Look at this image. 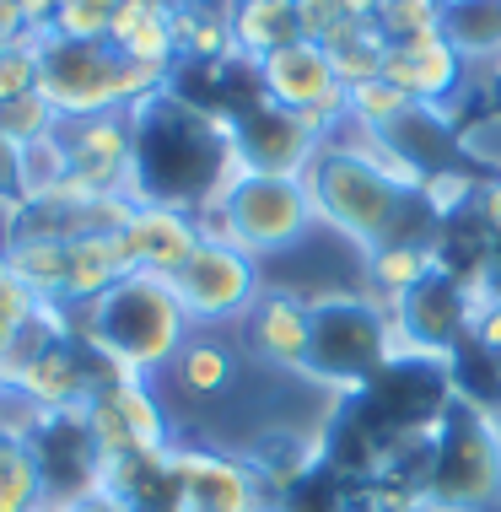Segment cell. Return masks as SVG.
I'll return each mask as SVG.
<instances>
[{
  "label": "cell",
  "instance_id": "6da1fadb",
  "mask_svg": "<svg viewBox=\"0 0 501 512\" xmlns=\"http://www.w3.org/2000/svg\"><path fill=\"white\" fill-rule=\"evenodd\" d=\"M135 114V200L173 205L205 216L216 195L243 168L232 151V114L178 98L173 87L151 92L130 108Z\"/></svg>",
  "mask_w": 501,
  "mask_h": 512
},
{
  "label": "cell",
  "instance_id": "7a4b0ae2",
  "mask_svg": "<svg viewBox=\"0 0 501 512\" xmlns=\"http://www.w3.org/2000/svg\"><path fill=\"white\" fill-rule=\"evenodd\" d=\"M308 195L324 227H334L345 243H356L361 254H372L388 238H426L437 243V221L421 205V189H405L399 178H388L378 162H367L356 146L329 141L318 146L308 162Z\"/></svg>",
  "mask_w": 501,
  "mask_h": 512
},
{
  "label": "cell",
  "instance_id": "3957f363",
  "mask_svg": "<svg viewBox=\"0 0 501 512\" xmlns=\"http://www.w3.org/2000/svg\"><path fill=\"white\" fill-rule=\"evenodd\" d=\"M189 329L194 324L173 292V281L146 270H130L114 292H103L76 313V335L87 340V351L114 378H135V383L173 367Z\"/></svg>",
  "mask_w": 501,
  "mask_h": 512
},
{
  "label": "cell",
  "instance_id": "277c9868",
  "mask_svg": "<svg viewBox=\"0 0 501 512\" xmlns=\"http://www.w3.org/2000/svg\"><path fill=\"white\" fill-rule=\"evenodd\" d=\"M308 318H313V340L302 378L324 383V389L361 394L394 362H405L388 302H378L372 292H318L308 297Z\"/></svg>",
  "mask_w": 501,
  "mask_h": 512
},
{
  "label": "cell",
  "instance_id": "5b68a950",
  "mask_svg": "<svg viewBox=\"0 0 501 512\" xmlns=\"http://www.w3.org/2000/svg\"><path fill=\"white\" fill-rule=\"evenodd\" d=\"M421 502L426 512H491L501 502V421L491 405L458 389L442 399Z\"/></svg>",
  "mask_w": 501,
  "mask_h": 512
},
{
  "label": "cell",
  "instance_id": "8992f818",
  "mask_svg": "<svg viewBox=\"0 0 501 512\" xmlns=\"http://www.w3.org/2000/svg\"><path fill=\"white\" fill-rule=\"evenodd\" d=\"M162 87H167L162 71H146V65L124 60L108 38L103 44H81V38L38 33V92L49 98L60 124L114 114V108H135Z\"/></svg>",
  "mask_w": 501,
  "mask_h": 512
},
{
  "label": "cell",
  "instance_id": "52a82bcc",
  "mask_svg": "<svg viewBox=\"0 0 501 512\" xmlns=\"http://www.w3.org/2000/svg\"><path fill=\"white\" fill-rule=\"evenodd\" d=\"M318 227L308 178L302 173H248L238 168L232 184L216 195V205L200 216L205 238H227L248 248L254 259L286 254Z\"/></svg>",
  "mask_w": 501,
  "mask_h": 512
},
{
  "label": "cell",
  "instance_id": "ba28073f",
  "mask_svg": "<svg viewBox=\"0 0 501 512\" xmlns=\"http://www.w3.org/2000/svg\"><path fill=\"white\" fill-rule=\"evenodd\" d=\"M394 318V340L405 362H458L469 345V324H475V292L458 275L431 270L415 292L388 302Z\"/></svg>",
  "mask_w": 501,
  "mask_h": 512
},
{
  "label": "cell",
  "instance_id": "9c48e42d",
  "mask_svg": "<svg viewBox=\"0 0 501 512\" xmlns=\"http://www.w3.org/2000/svg\"><path fill=\"white\" fill-rule=\"evenodd\" d=\"M167 281L184 302L189 324H232V318H248V308L264 297L259 259L227 238H200V248Z\"/></svg>",
  "mask_w": 501,
  "mask_h": 512
},
{
  "label": "cell",
  "instance_id": "30bf717a",
  "mask_svg": "<svg viewBox=\"0 0 501 512\" xmlns=\"http://www.w3.org/2000/svg\"><path fill=\"white\" fill-rule=\"evenodd\" d=\"M329 141V124L297 108H281L254 87V98L232 108V151L248 173H308L318 146Z\"/></svg>",
  "mask_w": 501,
  "mask_h": 512
},
{
  "label": "cell",
  "instance_id": "8fae6325",
  "mask_svg": "<svg viewBox=\"0 0 501 512\" xmlns=\"http://www.w3.org/2000/svg\"><path fill=\"white\" fill-rule=\"evenodd\" d=\"M81 410H87V421H92V437H97V448H103V459L173 448V426H167V410H162V399L151 394V383L103 378Z\"/></svg>",
  "mask_w": 501,
  "mask_h": 512
},
{
  "label": "cell",
  "instance_id": "7c38bea8",
  "mask_svg": "<svg viewBox=\"0 0 501 512\" xmlns=\"http://www.w3.org/2000/svg\"><path fill=\"white\" fill-rule=\"evenodd\" d=\"M259 92L275 98L281 108H297V114H313L329 124V135L345 124V87L329 65V49L313 44V38H297V44L275 49L270 60L254 65Z\"/></svg>",
  "mask_w": 501,
  "mask_h": 512
},
{
  "label": "cell",
  "instance_id": "4fadbf2b",
  "mask_svg": "<svg viewBox=\"0 0 501 512\" xmlns=\"http://www.w3.org/2000/svg\"><path fill=\"white\" fill-rule=\"evenodd\" d=\"M44 469V496L54 502H81L103 486V448L92 437L87 410H44L38 432L27 437Z\"/></svg>",
  "mask_w": 501,
  "mask_h": 512
},
{
  "label": "cell",
  "instance_id": "5bb4252c",
  "mask_svg": "<svg viewBox=\"0 0 501 512\" xmlns=\"http://www.w3.org/2000/svg\"><path fill=\"white\" fill-rule=\"evenodd\" d=\"M173 475L184 512H259L264 491L243 459L205 442H173Z\"/></svg>",
  "mask_w": 501,
  "mask_h": 512
},
{
  "label": "cell",
  "instance_id": "9a60e30c",
  "mask_svg": "<svg viewBox=\"0 0 501 512\" xmlns=\"http://www.w3.org/2000/svg\"><path fill=\"white\" fill-rule=\"evenodd\" d=\"M383 81H394L415 108H442V114H448V98L464 87V54L442 38V27H426V33H415V38L388 44Z\"/></svg>",
  "mask_w": 501,
  "mask_h": 512
},
{
  "label": "cell",
  "instance_id": "2e32d148",
  "mask_svg": "<svg viewBox=\"0 0 501 512\" xmlns=\"http://www.w3.org/2000/svg\"><path fill=\"white\" fill-rule=\"evenodd\" d=\"M248 345H254L259 362H270L275 372H297L308 367V340H313V318H308V297L281 292V286H264V297L248 308L243 318Z\"/></svg>",
  "mask_w": 501,
  "mask_h": 512
},
{
  "label": "cell",
  "instance_id": "e0dca14e",
  "mask_svg": "<svg viewBox=\"0 0 501 512\" xmlns=\"http://www.w3.org/2000/svg\"><path fill=\"white\" fill-rule=\"evenodd\" d=\"M119 232H124V248H130L135 270H146V275H173L205 238L200 216L173 211V205H146V200H135V211Z\"/></svg>",
  "mask_w": 501,
  "mask_h": 512
},
{
  "label": "cell",
  "instance_id": "ac0fdd59",
  "mask_svg": "<svg viewBox=\"0 0 501 512\" xmlns=\"http://www.w3.org/2000/svg\"><path fill=\"white\" fill-rule=\"evenodd\" d=\"M130 270H135V259H130V248H124V232H81V238H71V265H65L60 308L81 313L87 302L114 292Z\"/></svg>",
  "mask_w": 501,
  "mask_h": 512
},
{
  "label": "cell",
  "instance_id": "d6986e66",
  "mask_svg": "<svg viewBox=\"0 0 501 512\" xmlns=\"http://www.w3.org/2000/svg\"><path fill=\"white\" fill-rule=\"evenodd\" d=\"M124 60L146 65V71H162L173 76L178 65V38H173V0H124L119 17H114V33H108Z\"/></svg>",
  "mask_w": 501,
  "mask_h": 512
},
{
  "label": "cell",
  "instance_id": "ffe728a7",
  "mask_svg": "<svg viewBox=\"0 0 501 512\" xmlns=\"http://www.w3.org/2000/svg\"><path fill=\"white\" fill-rule=\"evenodd\" d=\"M0 265L33 302H60L65 265H71V238H38V232H6L0 238Z\"/></svg>",
  "mask_w": 501,
  "mask_h": 512
},
{
  "label": "cell",
  "instance_id": "44dd1931",
  "mask_svg": "<svg viewBox=\"0 0 501 512\" xmlns=\"http://www.w3.org/2000/svg\"><path fill=\"white\" fill-rule=\"evenodd\" d=\"M243 464L254 469L259 491L264 486L270 491H302L318 469H324V448L308 437H297V432H286V426H275V432H264L254 448L243 453Z\"/></svg>",
  "mask_w": 501,
  "mask_h": 512
},
{
  "label": "cell",
  "instance_id": "7402d4cb",
  "mask_svg": "<svg viewBox=\"0 0 501 512\" xmlns=\"http://www.w3.org/2000/svg\"><path fill=\"white\" fill-rule=\"evenodd\" d=\"M232 44L248 65L270 60L275 49L297 44L302 38V22H297V0H232Z\"/></svg>",
  "mask_w": 501,
  "mask_h": 512
},
{
  "label": "cell",
  "instance_id": "603a6c76",
  "mask_svg": "<svg viewBox=\"0 0 501 512\" xmlns=\"http://www.w3.org/2000/svg\"><path fill=\"white\" fill-rule=\"evenodd\" d=\"M361 259H367V286H372L378 302H394V297L415 292V286L437 270V248H431L426 238H388Z\"/></svg>",
  "mask_w": 501,
  "mask_h": 512
},
{
  "label": "cell",
  "instance_id": "cb8c5ba5",
  "mask_svg": "<svg viewBox=\"0 0 501 512\" xmlns=\"http://www.w3.org/2000/svg\"><path fill=\"white\" fill-rule=\"evenodd\" d=\"M442 38L469 60H501V0H442Z\"/></svg>",
  "mask_w": 501,
  "mask_h": 512
},
{
  "label": "cell",
  "instance_id": "d4e9b609",
  "mask_svg": "<svg viewBox=\"0 0 501 512\" xmlns=\"http://www.w3.org/2000/svg\"><path fill=\"white\" fill-rule=\"evenodd\" d=\"M324 49H329V65H334V76H340V87L351 92L361 87V81H372V76H383V54H388V38H383V27L378 22H340L334 33L324 38Z\"/></svg>",
  "mask_w": 501,
  "mask_h": 512
},
{
  "label": "cell",
  "instance_id": "484cf974",
  "mask_svg": "<svg viewBox=\"0 0 501 512\" xmlns=\"http://www.w3.org/2000/svg\"><path fill=\"white\" fill-rule=\"evenodd\" d=\"M178 378V389L189 399H216L232 389V378H238V362H232V351L211 335H189L184 351H178V362L167 367Z\"/></svg>",
  "mask_w": 501,
  "mask_h": 512
},
{
  "label": "cell",
  "instance_id": "4316f807",
  "mask_svg": "<svg viewBox=\"0 0 501 512\" xmlns=\"http://www.w3.org/2000/svg\"><path fill=\"white\" fill-rule=\"evenodd\" d=\"M44 469H38L33 442L0 437V512H44Z\"/></svg>",
  "mask_w": 501,
  "mask_h": 512
},
{
  "label": "cell",
  "instance_id": "83f0119b",
  "mask_svg": "<svg viewBox=\"0 0 501 512\" xmlns=\"http://www.w3.org/2000/svg\"><path fill=\"white\" fill-rule=\"evenodd\" d=\"M480 184L485 178H475L464 168V162H448V168H431L421 178V205L431 211V221H458V216H469L475 211V200H480Z\"/></svg>",
  "mask_w": 501,
  "mask_h": 512
},
{
  "label": "cell",
  "instance_id": "f1b7e54d",
  "mask_svg": "<svg viewBox=\"0 0 501 512\" xmlns=\"http://www.w3.org/2000/svg\"><path fill=\"white\" fill-rule=\"evenodd\" d=\"M405 114H415V103L383 76H372V81H361V87L345 92V124H361V130L388 135Z\"/></svg>",
  "mask_w": 501,
  "mask_h": 512
},
{
  "label": "cell",
  "instance_id": "f546056e",
  "mask_svg": "<svg viewBox=\"0 0 501 512\" xmlns=\"http://www.w3.org/2000/svg\"><path fill=\"white\" fill-rule=\"evenodd\" d=\"M124 0H60L54 6V22L44 33L54 38H81V44H103L114 33V17H119Z\"/></svg>",
  "mask_w": 501,
  "mask_h": 512
},
{
  "label": "cell",
  "instance_id": "4dcf8cb0",
  "mask_svg": "<svg viewBox=\"0 0 501 512\" xmlns=\"http://www.w3.org/2000/svg\"><path fill=\"white\" fill-rule=\"evenodd\" d=\"M0 135H6L11 146H38V141H49V135H60V114L49 108L44 92H33V98H17V103H6L0 108Z\"/></svg>",
  "mask_w": 501,
  "mask_h": 512
},
{
  "label": "cell",
  "instance_id": "1f68e13d",
  "mask_svg": "<svg viewBox=\"0 0 501 512\" xmlns=\"http://www.w3.org/2000/svg\"><path fill=\"white\" fill-rule=\"evenodd\" d=\"M340 512H426V502L399 480H361V486H340Z\"/></svg>",
  "mask_w": 501,
  "mask_h": 512
},
{
  "label": "cell",
  "instance_id": "d6a6232c",
  "mask_svg": "<svg viewBox=\"0 0 501 512\" xmlns=\"http://www.w3.org/2000/svg\"><path fill=\"white\" fill-rule=\"evenodd\" d=\"M372 22L383 27L388 44H399V38H415V33L442 22V0H383Z\"/></svg>",
  "mask_w": 501,
  "mask_h": 512
},
{
  "label": "cell",
  "instance_id": "836d02e7",
  "mask_svg": "<svg viewBox=\"0 0 501 512\" xmlns=\"http://www.w3.org/2000/svg\"><path fill=\"white\" fill-rule=\"evenodd\" d=\"M33 308H38V302L27 297L17 281H11V275H6V265H0V362H6L11 340L22 335V324L33 318Z\"/></svg>",
  "mask_w": 501,
  "mask_h": 512
},
{
  "label": "cell",
  "instance_id": "e575fe53",
  "mask_svg": "<svg viewBox=\"0 0 501 512\" xmlns=\"http://www.w3.org/2000/svg\"><path fill=\"white\" fill-rule=\"evenodd\" d=\"M458 151H464L469 162H485L491 173H501V108L475 119L469 130H458Z\"/></svg>",
  "mask_w": 501,
  "mask_h": 512
},
{
  "label": "cell",
  "instance_id": "d590c367",
  "mask_svg": "<svg viewBox=\"0 0 501 512\" xmlns=\"http://www.w3.org/2000/svg\"><path fill=\"white\" fill-rule=\"evenodd\" d=\"M469 345L485 362L501 367V297H475V324H469Z\"/></svg>",
  "mask_w": 501,
  "mask_h": 512
},
{
  "label": "cell",
  "instance_id": "8d00e7d4",
  "mask_svg": "<svg viewBox=\"0 0 501 512\" xmlns=\"http://www.w3.org/2000/svg\"><path fill=\"white\" fill-rule=\"evenodd\" d=\"M297 22H302V38L324 44L340 22H351V6L345 0H297Z\"/></svg>",
  "mask_w": 501,
  "mask_h": 512
},
{
  "label": "cell",
  "instance_id": "74e56055",
  "mask_svg": "<svg viewBox=\"0 0 501 512\" xmlns=\"http://www.w3.org/2000/svg\"><path fill=\"white\" fill-rule=\"evenodd\" d=\"M27 200V184H22V146H11L6 135H0V216L11 211V205Z\"/></svg>",
  "mask_w": 501,
  "mask_h": 512
},
{
  "label": "cell",
  "instance_id": "f35d334b",
  "mask_svg": "<svg viewBox=\"0 0 501 512\" xmlns=\"http://www.w3.org/2000/svg\"><path fill=\"white\" fill-rule=\"evenodd\" d=\"M475 216H480V227L501 243V173H485L480 200H475Z\"/></svg>",
  "mask_w": 501,
  "mask_h": 512
},
{
  "label": "cell",
  "instance_id": "ab89813d",
  "mask_svg": "<svg viewBox=\"0 0 501 512\" xmlns=\"http://www.w3.org/2000/svg\"><path fill=\"white\" fill-rule=\"evenodd\" d=\"M27 33H33V27H27V17L17 11V0H0V49L22 44Z\"/></svg>",
  "mask_w": 501,
  "mask_h": 512
},
{
  "label": "cell",
  "instance_id": "60d3db41",
  "mask_svg": "<svg viewBox=\"0 0 501 512\" xmlns=\"http://www.w3.org/2000/svg\"><path fill=\"white\" fill-rule=\"evenodd\" d=\"M475 297H501V243H491V254H485L475 275Z\"/></svg>",
  "mask_w": 501,
  "mask_h": 512
},
{
  "label": "cell",
  "instance_id": "b9f144b4",
  "mask_svg": "<svg viewBox=\"0 0 501 512\" xmlns=\"http://www.w3.org/2000/svg\"><path fill=\"white\" fill-rule=\"evenodd\" d=\"M44 512H124L114 496H103V491H92V496H81V502H54Z\"/></svg>",
  "mask_w": 501,
  "mask_h": 512
},
{
  "label": "cell",
  "instance_id": "7bdbcfd3",
  "mask_svg": "<svg viewBox=\"0 0 501 512\" xmlns=\"http://www.w3.org/2000/svg\"><path fill=\"white\" fill-rule=\"evenodd\" d=\"M54 6H60V0H17V11L27 17V27H33V33H44V27L54 22Z\"/></svg>",
  "mask_w": 501,
  "mask_h": 512
},
{
  "label": "cell",
  "instance_id": "ee69618b",
  "mask_svg": "<svg viewBox=\"0 0 501 512\" xmlns=\"http://www.w3.org/2000/svg\"><path fill=\"white\" fill-rule=\"evenodd\" d=\"M345 6H351V17L372 22V17H378V6H383V0H345Z\"/></svg>",
  "mask_w": 501,
  "mask_h": 512
},
{
  "label": "cell",
  "instance_id": "f6af8a7d",
  "mask_svg": "<svg viewBox=\"0 0 501 512\" xmlns=\"http://www.w3.org/2000/svg\"><path fill=\"white\" fill-rule=\"evenodd\" d=\"M259 512H291V507H259Z\"/></svg>",
  "mask_w": 501,
  "mask_h": 512
},
{
  "label": "cell",
  "instance_id": "bcb514c9",
  "mask_svg": "<svg viewBox=\"0 0 501 512\" xmlns=\"http://www.w3.org/2000/svg\"><path fill=\"white\" fill-rule=\"evenodd\" d=\"M496 81H501V60H496Z\"/></svg>",
  "mask_w": 501,
  "mask_h": 512
},
{
  "label": "cell",
  "instance_id": "7dc6e473",
  "mask_svg": "<svg viewBox=\"0 0 501 512\" xmlns=\"http://www.w3.org/2000/svg\"><path fill=\"white\" fill-rule=\"evenodd\" d=\"M496 421H501V405H496Z\"/></svg>",
  "mask_w": 501,
  "mask_h": 512
},
{
  "label": "cell",
  "instance_id": "c3c4849f",
  "mask_svg": "<svg viewBox=\"0 0 501 512\" xmlns=\"http://www.w3.org/2000/svg\"><path fill=\"white\" fill-rule=\"evenodd\" d=\"M0 383H6V378H0Z\"/></svg>",
  "mask_w": 501,
  "mask_h": 512
}]
</instances>
